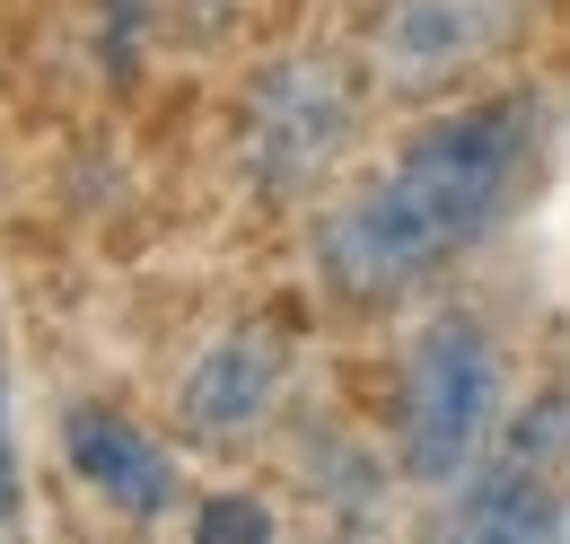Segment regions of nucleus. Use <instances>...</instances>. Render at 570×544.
Masks as SVG:
<instances>
[{
  "label": "nucleus",
  "instance_id": "nucleus-1",
  "mask_svg": "<svg viewBox=\"0 0 570 544\" xmlns=\"http://www.w3.org/2000/svg\"><path fill=\"white\" fill-rule=\"evenodd\" d=\"M544 140H553V97L544 88L448 97L430 124H413L386 149V167H368L343 203H325V220H316L325 290L360 317H386V308L422 299L430 281H448L527 203V185L544 167Z\"/></svg>",
  "mask_w": 570,
  "mask_h": 544
},
{
  "label": "nucleus",
  "instance_id": "nucleus-2",
  "mask_svg": "<svg viewBox=\"0 0 570 544\" xmlns=\"http://www.w3.org/2000/svg\"><path fill=\"white\" fill-rule=\"evenodd\" d=\"M395 475L413 492H456L509 421V360L474 308H430L395 342Z\"/></svg>",
  "mask_w": 570,
  "mask_h": 544
},
{
  "label": "nucleus",
  "instance_id": "nucleus-3",
  "mask_svg": "<svg viewBox=\"0 0 570 544\" xmlns=\"http://www.w3.org/2000/svg\"><path fill=\"white\" fill-rule=\"evenodd\" d=\"M368 97H377V79L352 54H325V45L273 54L246 79V106H237V176L264 203L325 194L368 124Z\"/></svg>",
  "mask_w": 570,
  "mask_h": 544
},
{
  "label": "nucleus",
  "instance_id": "nucleus-4",
  "mask_svg": "<svg viewBox=\"0 0 570 544\" xmlns=\"http://www.w3.org/2000/svg\"><path fill=\"white\" fill-rule=\"evenodd\" d=\"M527 18L535 0H368L360 62L395 106H448L474 97V79L518 54Z\"/></svg>",
  "mask_w": 570,
  "mask_h": 544
},
{
  "label": "nucleus",
  "instance_id": "nucleus-5",
  "mask_svg": "<svg viewBox=\"0 0 570 544\" xmlns=\"http://www.w3.org/2000/svg\"><path fill=\"white\" fill-rule=\"evenodd\" d=\"M570 405L535 396L527 412L500 421V439L483 448V466L439 492L448 501V536H562L570 518Z\"/></svg>",
  "mask_w": 570,
  "mask_h": 544
},
{
  "label": "nucleus",
  "instance_id": "nucleus-6",
  "mask_svg": "<svg viewBox=\"0 0 570 544\" xmlns=\"http://www.w3.org/2000/svg\"><path fill=\"white\" fill-rule=\"evenodd\" d=\"M289 378H298V342L273 326V317H237L203 334V351L185 360L176 378V421L194 448H255L289 405Z\"/></svg>",
  "mask_w": 570,
  "mask_h": 544
},
{
  "label": "nucleus",
  "instance_id": "nucleus-7",
  "mask_svg": "<svg viewBox=\"0 0 570 544\" xmlns=\"http://www.w3.org/2000/svg\"><path fill=\"white\" fill-rule=\"evenodd\" d=\"M62 466H71L79 492L106 501L115 518H167V509L185 501L176 457L149 439L132 412H115V405H71V412H62Z\"/></svg>",
  "mask_w": 570,
  "mask_h": 544
},
{
  "label": "nucleus",
  "instance_id": "nucleus-8",
  "mask_svg": "<svg viewBox=\"0 0 570 544\" xmlns=\"http://www.w3.org/2000/svg\"><path fill=\"white\" fill-rule=\"evenodd\" d=\"M194 527H203V536H273V509L246 501V492H219V501L194 509Z\"/></svg>",
  "mask_w": 570,
  "mask_h": 544
}]
</instances>
